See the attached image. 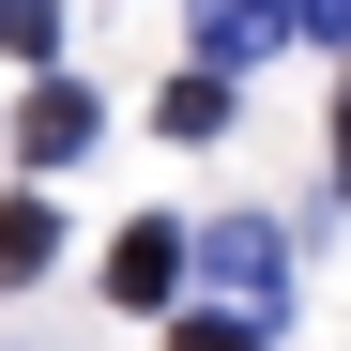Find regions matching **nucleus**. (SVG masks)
I'll use <instances>...</instances> for the list:
<instances>
[{
  "label": "nucleus",
  "instance_id": "4",
  "mask_svg": "<svg viewBox=\"0 0 351 351\" xmlns=\"http://www.w3.org/2000/svg\"><path fill=\"white\" fill-rule=\"evenodd\" d=\"M16 138H31V168H62V153H92V92H62V77H46V92L16 107Z\"/></svg>",
  "mask_w": 351,
  "mask_h": 351
},
{
  "label": "nucleus",
  "instance_id": "6",
  "mask_svg": "<svg viewBox=\"0 0 351 351\" xmlns=\"http://www.w3.org/2000/svg\"><path fill=\"white\" fill-rule=\"evenodd\" d=\"M168 351H260V321H229V306H199V321H168Z\"/></svg>",
  "mask_w": 351,
  "mask_h": 351
},
{
  "label": "nucleus",
  "instance_id": "1",
  "mask_svg": "<svg viewBox=\"0 0 351 351\" xmlns=\"http://www.w3.org/2000/svg\"><path fill=\"white\" fill-rule=\"evenodd\" d=\"M199 260H214V290H229V321H260L275 290H290V245H275L260 214H229V229H199Z\"/></svg>",
  "mask_w": 351,
  "mask_h": 351
},
{
  "label": "nucleus",
  "instance_id": "5",
  "mask_svg": "<svg viewBox=\"0 0 351 351\" xmlns=\"http://www.w3.org/2000/svg\"><path fill=\"white\" fill-rule=\"evenodd\" d=\"M153 123H168V138H214V123H229V77H184V92L153 107Z\"/></svg>",
  "mask_w": 351,
  "mask_h": 351
},
{
  "label": "nucleus",
  "instance_id": "3",
  "mask_svg": "<svg viewBox=\"0 0 351 351\" xmlns=\"http://www.w3.org/2000/svg\"><path fill=\"white\" fill-rule=\"evenodd\" d=\"M62 260V199H0V290H31Z\"/></svg>",
  "mask_w": 351,
  "mask_h": 351
},
{
  "label": "nucleus",
  "instance_id": "2",
  "mask_svg": "<svg viewBox=\"0 0 351 351\" xmlns=\"http://www.w3.org/2000/svg\"><path fill=\"white\" fill-rule=\"evenodd\" d=\"M168 290H184V229H123V245H107V306H168Z\"/></svg>",
  "mask_w": 351,
  "mask_h": 351
}]
</instances>
